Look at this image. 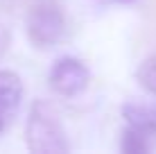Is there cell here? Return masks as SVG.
I'll list each match as a JSON object with an SVG mask.
<instances>
[{
    "label": "cell",
    "instance_id": "6da1fadb",
    "mask_svg": "<svg viewBox=\"0 0 156 154\" xmlns=\"http://www.w3.org/2000/svg\"><path fill=\"white\" fill-rule=\"evenodd\" d=\"M25 143L34 154H66L70 143L57 109L48 100H34L25 125Z\"/></svg>",
    "mask_w": 156,
    "mask_h": 154
},
{
    "label": "cell",
    "instance_id": "7a4b0ae2",
    "mask_svg": "<svg viewBox=\"0 0 156 154\" xmlns=\"http://www.w3.org/2000/svg\"><path fill=\"white\" fill-rule=\"evenodd\" d=\"M27 39L32 45L52 48L66 34V18L55 0H34L27 12Z\"/></svg>",
    "mask_w": 156,
    "mask_h": 154
},
{
    "label": "cell",
    "instance_id": "3957f363",
    "mask_svg": "<svg viewBox=\"0 0 156 154\" xmlns=\"http://www.w3.org/2000/svg\"><path fill=\"white\" fill-rule=\"evenodd\" d=\"M50 86L52 91L63 95V98H75L88 86L90 82V73H88V66L77 59V57H61L52 63L50 68Z\"/></svg>",
    "mask_w": 156,
    "mask_h": 154
},
{
    "label": "cell",
    "instance_id": "277c9868",
    "mask_svg": "<svg viewBox=\"0 0 156 154\" xmlns=\"http://www.w3.org/2000/svg\"><path fill=\"white\" fill-rule=\"evenodd\" d=\"M23 82L14 70H0V136L9 129L23 100Z\"/></svg>",
    "mask_w": 156,
    "mask_h": 154
},
{
    "label": "cell",
    "instance_id": "5b68a950",
    "mask_svg": "<svg viewBox=\"0 0 156 154\" xmlns=\"http://www.w3.org/2000/svg\"><path fill=\"white\" fill-rule=\"evenodd\" d=\"M122 116H125L129 127L147 134L149 138L156 143V104L131 100V102H127L125 107H122Z\"/></svg>",
    "mask_w": 156,
    "mask_h": 154
},
{
    "label": "cell",
    "instance_id": "8992f818",
    "mask_svg": "<svg viewBox=\"0 0 156 154\" xmlns=\"http://www.w3.org/2000/svg\"><path fill=\"white\" fill-rule=\"evenodd\" d=\"M154 147V141L149 138L147 134L133 129V127L127 125V129L122 131V138H120V150L125 154H145Z\"/></svg>",
    "mask_w": 156,
    "mask_h": 154
},
{
    "label": "cell",
    "instance_id": "52a82bcc",
    "mask_svg": "<svg viewBox=\"0 0 156 154\" xmlns=\"http://www.w3.org/2000/svg\"><path fill=\"white\" fill-rule=\"evenodd\" d=\"M136 82L140 84L143 91L156 98V55H149L138 63L136 68Z\"/></svg>",
    "mask_w": 156,
    "mask_h": 154
},
{
    "label": "cell",
    "instance_id": "ba28073f",
    "mask_svg": "<svg viewBox=\"0 0 156 154\" xmlns=\"http://www.w3.org/2000/svg\"><path fill=\"white\" fill-rule=\"evenodd\" d=\"M9 45H12V32H9L7 25H0V59L7 55Z\"/></svg>",
    "mask_w": 156,
    "mask_h": 154
},
{
    "label": "cell",
    "instance_id": "9c48e42d",
    "mask_svg": "<svg viewBox=\"0 0 156 154\" xmlns=\"http://www.w3.org/2000/svg\"><path fill=\"white\" fill-rule=\"evenodd\" d=\"M111 2H131V0H111Z\"/></svg>",
    "mask_w": 156,
    "mask_h": 154
}]
</instances>
